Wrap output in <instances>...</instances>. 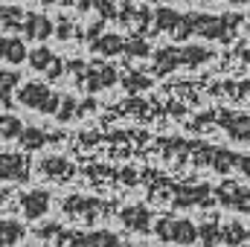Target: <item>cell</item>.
<instances>
[{"label":"cell","instance_id":"obj_8","mask_svg":"<svg viewBox=\"0 0 250 247\" xmlns=\"http://www.w3.org/2000/svg\"><path fill=\"white\" fill-rule=\"evenodd\" d=\"M18 204H21L23 218L38 221V218H44V215L50 212L53 198H50V192H47V189H29V192H23V195L18 198Z\"/></svg>","mask_w":250,"mask_h":247},{"label":"cell","instance_id":"obj_4","mask_svg":"<svg viewBox=\"0 0 250 247\" xmlns=\"http://www.w3.org/2000/svg\"><path fill=\"white\" fill-rule=\"evenodd\" d=\"M215 198H218V204H221V206L250 215V189H248V186L236 184V181H224V184L218 186Z\"/></svg>","mask_w":250,"mask_h":247},{"label":"cell","instance_id":"obj_18","mask_svg":"<svg viewBox=\"0 0 250 247\" xmlns=\"http://www.w3.org/2000/svg\"><path fill=\"white\" fill-rule=\"evenodd\" d=\"M221 125L233 134V140H250V117L242 114H230L227 120H221Z\"/></svg>","mask_w":250,"mask_h":247},{"label":"cell","instance_id":"obj_20","mask_svg":"<svg viewBox=\"0 0 250 247\" xmlns=\"http://www.w3.org/2000/svg\"><path fill=\"white\" fill-rule=\"evenodd\" d=\"M23 128H26V125L21 123L15 114H0V137H12V140H18Z\"/></svg>","mask_w":250,"mask_h":247},{"label":"cell","instance_id":"obj_1","mask_svg":"<svg viewBox=\"0 0 250 247\" xmlns=\"http://www.w3.org/2000/svg\"><path fill=\"white\" fill-rule=\"evenodd\" d=\"M212 59V50L201 47V44H172L154 53V67L157 73H169V70H181V67H201Z\"/></svg>","mask_w":250,"mask_h":247},{"label":"cell","instance_id":"obj_10","mask_svg":"<svg viewBox=\"0 0 250 247\" xmlns=\"http://www.w3.org/2000/svg\"><path fill=\"white\" fill-rule=\"evenodd\" d=\"M26 56H29V50L21 35H0V62H6L9 67H18L26 62Z\"/></svg>","mask_w":250,"mask_h":247},{"label":"cell","instance_id":"obj_24","mask_svg":"<svg viewBox=\"0 0 250 247\" xmlns=\"http://www.w3.org/2000/svg\"><path fill=\"white\" fill-rule=\"evenodd\" d=\"M248 233H245V227H239V224H233V227H227V242L230 245H236L239 239H245Z\"/></svg>","mask_w":250,"mask_h":247},{"label":"cell","instance_id":"obj_25","mask_svg":"<svg viewBox=\"0 0 250 247\" xmlns=\"http://www.w3.org/2000/svg\"><path fill=\"white\" fill-rule=\"evenodd\" d=\"M236 169H239L245 178H250V154H239V157H236Z\"/></svg>","mask_w":250,"mask_h":247},{"label":"cell","instance_id":"obj_28","mask_svg":"<svg viewBox=\"0 0 250 247\" xmlns=\"http://www.w3.org/2000/svg\"><path fill=\"white\" fill-rule=\"evenodd\" d=\"M41 3H47V6H73L76 0H41Z\"/></svg>","mask_w":250,"mask_h":247},{"label":"cell","instance_id":"obj_16","mask_svg":"<svg viewBox=\"0 0 250 247\" xmlns=\"http://www.w3.org/2000/svg\"><path fill=\"white\" fill-rule=\"evenodd\" d=\"M26 227L15 218H0V247H15L18 242H23Z\"/></svg>","mask_w":250,"mask_h":247},{"label":"cell","instance_id":"obj_27","mask_svg":"<svg viewBox=\"0 0 250 247\" xmlns=\"http://www.w3.org/2000/svg\"><path fill=\"white\" fill-rule=\"evenodd\" d=\"M76 3H79V9H82V12H90L99 0H76Z\"/></svg>","mask_w":250,"mask_h":247},{"label":"cell","instance_id":"obj_31","mask_svg":"<svg viewBox=\"0 0 250 247\" xmlns=\"http://www.w3.org/2000/svg\"><path fill=\"white\" fill-rule=\"evenodd\" d=\"M248 3H250V0H248Z\"/></svg>","mask_w":250,"mask_h":247},{"label":"cell","instance_id":"obj_13","mask_svg":"<svg viewBox=\"0 0 250 247\" xmlns=\"http://www.w3.org/2000/svg\"><path fill=\"white\" fill-rule=\"evenodd\" d=\"M120 221L125 224V230H134V233H148L151 230V212L140 204L134 206H125L120 212Z\"/></svg>","mask_w":250,"mask_h":247},{"label":"cell","instance_id":"obj_26","mask_svg":"<svg viewBox=\"0 0 250 247\" xmlns=\"http://www.w3.org/2000/svg\"><path fill=\"white\" fill-rule=\"evenodd\" d=\"M151 79L148 76H128V87H148Z\"/></svg>","mask_w":250,"mask_h":247},{"label":"cell","instance_id":"obj_23","mask_svg":"<svg viewBox=\"0 0 250 247\" xmlns=\"http://www.w3.org/2000/svg\"><path fill=\"white\" fill-rule=\"evenodd\" d=\"M73 35V23H70V18H59L56 21V38H70Z\"/></svg>","mask_w":250,"mask_h":247},{"label":"cell","instance_id":"obj_5","mask_svg":"<svg viewBox=\"0 0 250 247\" xmlns=\"http://www.w3.org/2000/svg\"><path fill=\"white\" fill-rule=\"evenodd\" d=\"M0 181L23 184L29 181V160L21 151H0Z\"/></svg>","mask_w":250,"mask_h":247},{"label":"cell","instance_id":"obj_22","mask_svg":"<svg viewBox=\"0 0 250 247\" xmlns=\"http://www.w3.org/2000/svg\"><path fill=\"white\" fill-rule=\"evenodd\" d=\"M151 53V47L143 41V38H134V41H125V56H134V59H146Z\"/></svg>","mask_w":250,"mask_h":247},{"label":"cell","instance_id":"obj_11","mask_svg":"<svg viewBox=\"0 0 250 247\" xmlns=\"http://www.w3.org/2000/svg\"><path fill=\"white\" fill-rule=\"evenodd\" d=\"M23 35L32 38V41H47L56 35V23L47 18V15H23V23H21Z\"/></svg>","mask_w":250,"mask_h":247},{"label":"cell","instance_id":"obj_30","mask_svg":"<svg viewBox=\"0 0 250 247\" xmlns=\"http://www.w3.org/2000/svg\"><path fill=\"white\" fill-rule=\"evenodd\" d=\"M230 3H248V0H230Z\"/></svg>","mask_w":250,"mask_h":247},{"label":"cell","instance_id":"obj_3","mask_svg":"<svg viewBox=\"0 0 250 247\" xmlns=\"http://www.w3.org/2000/svg\"><path fill=\"white\" fill-rule=\"evenodd\" d=\"M154 233H157L160 242L181 245V247L195 245V242H198V227H195V221H189V218H172V215H163V218H157Z\"/></svg>","mask_w":250,"mask_h":247},{"label":"cell","instance_id":"obj_7","mask_svg":"<svg viewBox=\"0 0 250 247\" xmlns=\"http://www.w3.org/2000/svg\"><path fill=\"white\" fill-rule=\"evenodd\" d=\"M120 82V73L117 67L111 64H84V87L87 93H99V90H111L114 84Z\"/></svg>","mask_w":250,"mask_h":247},{"label":"cell","instance_id":"obj_12","mask_svg":"<svg viewBox=\"0 0 250 247\" xmlns=\"http://www.w3.org/2000/svg\"><path fill=\"white\" fill-rule=\"evenodd\" d=\"M90 50L102 59H114V56H125V38L117 32H102L90 41Z\"/></svg>","mask_w":250,"mask_h":247},{"label":"cell","instance_id":"obj_14","mask_svg":"<svg viewBox=\"0 0 250 247\" xmlns=\"http://www.w3.org/2000/svg\"><path fill=\"white\" fill-rule=\"evenodd\" d=\"M59 62H62V59H59V56H56L47 44L32 47V50H29V56H26V64H29L32 70H38V73H50V70H53Z\"/></svg>","mask_w":250,"mask_h":247},{"label":"cell","instance_id":"obj_9","mask_svg":"<svg viewBox=\"0 0 250 247\" xmlns=\"http://www.w3.org/2000/svg\"><path fill=\"white\" fill-rule=\"evenodd\" d=\"M38 172L47 178V181H56V184H62V181H70L73 178V172H76V166L67 160V157H59V154H50V157H44L41 163H38Z\"/></svg>","mask_w":250,"mask_h":247},{"label":"cell","instance_id":"obj_19","mask_svg":"<svg viewBox=\"0 0 250 247\" xmlns=\"http://www.w3.org/2000/svg\"><path fill=\"white\" fill-rule=\"evenodd\" d=\"M18 140H21V145L29 148V151H38V148H44V145L50 143V137H47L41 128H23Z\"/></svg>","mask_w":250,"mask_h":247},{"label":"cell","instance_id":"obj_2","mask_svg":"<svg viewBox=\"0 0 250 247\" xmlns=\"http://www.w3.org/2000/svg\"><path fill=\"white\" fill-rule=\"evenodd\" d=\"M18 102L23 108H29V111L56 117L59 114V105H62V93H56L47 82H23L18 87Z\"/></svg>","mask_w":250,"mask_h":247},{"label":"cell","instance_id":"obj_6","mask_svg":"<svg viewBox=\"0 0 250 247\" xmlns=\"http://www.w3.org/2000/svg\"><path fill=\"white\" fill-rule=\"evenodd\" d=\"M62 209L70 215V218H79V221H93L99 212H105V204L90 198V195H70L64 198Z\"/></svg>","mask_w":250,"mask_h":247},{"label":"cell","instance_id":"obj_17","mask_svg":"<svg viewBox=\"0 0 250 247\" xmlns=\"http://www.w3.org/2000/svg\"><path fill=\"white\" fill-rule=\"evenodd\" d=\"M76 245L79 247H123V242H120V236L111 233V230H93V233L76 239Z\"/></svg>","mask_w":250,"mask_h":247},{"label":"cell","instance_id":"obj_29","mask_svg":"<svg viewBox=\"0 0 250 247\" xmlns=\"http://www.w3.org/2000/svg\"><path fill=\"white\" fill-rule=\"evenodd\" d=\"M242 90H245V93L250 96V82H245V84H242Z\"/></svg>","mask_w":250,"mask_h":247},{"label":"cell","instance_id":"obj_15","mask_svg":"<svg viewBox=\"0 0 250 247\" xmlns=\"http://www.w3.org/2000/svg\"><path fill=\"white\" fill-rule=\"evenodd\" d=\"M87 108H93V102H79L73 93H64V96H62V105H59V114H56V120H59V123H70V120L82 117V111H87Z\"/></svg>","mask_w":250,"mask_h":247},{"label":"cell","instance_id":"obj_21","mask_svg":"<svg viewBox=\"0 0 250 247\" xmlns=\"http://www.w3.org/2000/svg\"><path fill=\"white\" fill-rule=\"evenodd\" d=\"M18 82H21L18 70H0V99H3V102H9V90H12Z\"/></svg>","mask_w":250,"mask_h":247}]
</instances>
